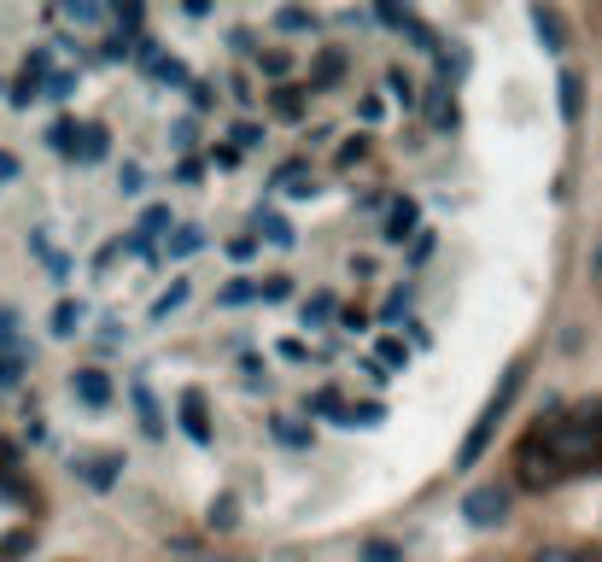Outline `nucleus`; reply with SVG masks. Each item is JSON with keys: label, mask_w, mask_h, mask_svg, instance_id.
<instances>
[{"label": "nucleus", "mask_w": 602, "mask_h": 562, "mask_svg": "<svg viewBox=\"0 0 602 562\" xmlns=\"http://www.w3.org/2000/svg\"><path fill=\"white\" fill-rule=\"evenodd\" d=\"M532 439H539V451L556 469H597L602 463V404H579V411L544 422Z\"/></svg>", "instance_id": "f257e3e1"}, {"label": "nucleus", "mask_w": 602, "mask_h": 562, "mask_svg": "<svg viewBox=\"0 0 602 562\" xmlns=\"http://www.w3.org/2000/svg\"><path fill=\"white\" fill-rule=\"evenodd\" d=\"M416 229H421V206L409 194H392L386 199V217H381V241L386 246H404V241H416Z\"/></svg>", "instance_id": "f03ea898"}, {"label": "nucleus", "mask_w": 602, "mask_h": 562, "mask_svg": "<svg viewBox=\"0 0 602 562\" xmlns=\"http://www.w3.org/2000/svg\"><path fill=\"white\" fill-rule=\"evenodd\" d=\"M374 19H381L386 30H398L404 42H416L421 54H439V36H433V30H427V24L416 19V12H404V7H374Z\"/></svg>", "instance_id": "7ed1b4c3"}, {"label": "nucleus", "mask_w": 602, "mask_h": 562, "mask_svg": "<svg viewBox=\"0 0 602 562\" xmlns=\"http://www.w3.org/2000/svg\"><path fill=\"white\" fill-rule=\"evenodd\" d=\"M514 469H521V486H526V492H544L549 481H562V469L539 451V439H526V446L514 451Z\"/></svg>", "instance_id": "20e7f679"}, {"label": "nucleus", "mask_w": 602, "mask_h": 562, "mask_svg": "<svg viewBox=\"0 0 602 562\" xmlns=\"http://www.w3.org/2000/svg\"><path fill=\"white\" fill-rule=\"evenodd\" d=\"M503 509H509V492H503V486H474L468 498H462V516H468L474 527L503 521Z\"/></svg>", "instance_id": "39448f33"}, {"label": "nucleus", "mask_w": 602, "mask_h": 562, "mask_svg": "<svg viewBox=\"0 0 602 562\" xmlns=\"http://www.w3.org/2000/svg\"><path fill=\"white\" fill-rule=\"evenodd\" d=\"M77 481L82 486H94V492H112L117 486V469H124V457H112V451H100V457H77Z\"/></svg>", "instance_id": "423d86ee"}, {"label": "nucleus", "mask_w": 602, "mask_h": 562, "mask_svg": "<svg viewBox=\"0 0 602 562\" xmlns=\"http://www.w3.org/2000/svg\"><path fill=\"white\" fill-rule=\"evenodd\" d=\"M176 411H182V428L194 446H211V416H205V393L199 387H187V393L176 399Z\"/></svg>", "instance_id": "0eeeda50"}, {"label": "nucleus", "mask_w": 602, "mask_h": 562, "mask_svg": "<svg viewBox=\"0 0 602 562\" xmlns=\"http://www.w3.org/2000/svg\"><path fill=\"white\" fill-rule=\"evenodd\" d=\"M275 194H287V199H311L316 194V176H311V164H304V159H287L281 170H275Z\"/></svg>", "instance_id": "6e6552de"}, {"label": "nucleus", "mask_w": 602, "mask_h": 562, "mask_svg": "<svg viewBox=\"0 0 602 562\" xmlns=\"http://www.w3.org/2000/svg\"><path fill=\"white\" fill-rule=\"evenodd\" d=\"M526 24H532V36H539L549 54H562L567 47V24H562V12H549V7H532L526 12Z\"/></svg>", "instance_id": "1a4fd4ad"}, {"label": "nucleus", "mask_w": 602, "mask_h": 562, "mask_svg": "<svg viewBox=\"0 0 602 562\" xmlns=\"http://www.w3.org/2000/svg\"><path fill=\"white\" fill-rule=\"evenodd\" d=\"M416 106L427 112V124H433V129H456V100H451V89H439V82H433V89L416 100Z\"/></svg>", "instance_id": "9d476101"}, {"label": "nucleus", "mask_w": 602, "mask_h": 562, "mask_svg": "<svg viewBox=\"0 0 602 562\" xmlns=\"http://www.w3.org/2000/svg\"><path fill=\"white\" fill-rule=\"evenodd\" d=\"M205 246H211V234H205L199 223H176V229L164 234V252H170V259H194V252H205Z\"/></svg>", "instance_id": "9b49d317"}, {"label": "nucleus", "mask_w": 602, "mask_h": 562, "mask_svg": "<svg viewBox=\"0 0 602 562\" xmlns=\"http://www.w3.org/2000/svg\"><path fill=\"white\" fill-rule=\"evenodd\" d=\"M77 399L89 404V411H106V404H112V381H106V369H77Z\"/></svg>", "instance_id": "f8f14e48"}, {"label": "nucleus", "mask_w": 602, "mask_h": 562, "mask_svg": "<svg viewBox=\"0 0 602 562\" xmlns=\"http://www.w3.org/2000/svg\"><path fill=\"white\" fill-rule=\"evenodd\" d=\"M129 404H135V416H141V434H152V439H159V434H164V411L152 404L147 381H129Z\"/></svg>", "instance_id": "ddd939ff"}, {"label": "nucleus", "mask_w": 602, "mask_h": 562, "mask_svg": "<svg viewBox=\"0 0 602 562\" xmlns=\"http://www.w3.org/2000/svg\"><path fill=\"white\" fill-rule=\"evenodd\" d=\"M339 77H346V54H339V47H322L316 65H311V94L316 89H334Z\"/></svg>", "instance_id": "4468645a"}, {"label": "nucleus", "mask_w": 602, "mask_h": 562, "mask_svg": "<svg viewBox=\"0 0 602 562\" xmlns=\"http://www.w3.org/2000/svg\"><path fill=\"white\" fill-rule=\"evenodd\" d=\"M299 317H304V329H328V322L339 317V299L328 294V287H322V294H311L299 305Z\"/></svg>", "instance_id": "2eb2a0df"}, {"label": "nucleus", "mask_w": 602, "mask_h": 562, "mask_svg": "<svg viewBox=\"0 0 602 562\" xmlns=\"http://www.w3.org/2000/svg\"><path fill=\"white\" fill-rule=\"evenodd\" d=\"M82 322H89V305H82V299H59V305H54V334H59V340L82 334Z\"/></svg>", "instance_id": "dca6fc26"}, {"label": "nucleus", "mask_w": 602, "mask_h": 562, "mask_svg": "<svg viewBox=\"0 0 602 562\" xmlns=\"http://www.w3.org/2000/svg\"><path fill=\"white\" fill-rule=\"evenodd\" d=\"M187 294H194V287H187V276H176V282H170V287H164V294H159V299H152V311H147V317H152V322H164V317H176V311H182V305H187Z\"/></svg>", "instance_id": "f3484780"}, {"label": "nucleus", "mask_w": 602, "mask_h": 562, "mask_svg": "<svg viewBox=\"0 0 602 562\" xmlns=\"http://www.w3.org/2000/svg\"><path fill=\"white\" fill-rule=\"evenodd\" d=\"M386 94L398 100L404 112H416V100H421V94H416V77H409L404 65H386Z\"/></svg>", "instance_id": "a211bd4d"}, {"label": "nucleus", "mask_w": 602, "mask_h": 562, "mask_svg": "<svg viewBox=\"0 0 602 562\" xmlns=\"http://www.w3.org/2000/svg\"><path fill=\"white\" fill-rule=\"evenodd\" d=\"M269 24L281 30V36H311V30H316V12H304V7H281Z\"/></svg>", "instance_id": "6ab92c4d"}, {"label": "nucleus", "mask_w": 602, "mask_h": 562, "mask_svg": "<svg viewBox=\"0 0 602 562\" xmlns=\"http://www.w3.org/2000/svg\"><path fill=\"white\" fill-rule=\"evenodd\" d=\"M304 411H311V416H328V422H339V416H346V399H339V387H316V393L304 399Z\"/></svg>", "instance_id": "aec40b11"}, {"label": "nucleus", "mask_w": 602, "mask_h": 562, "mask_svg": "<svg viewBox=\"0 0 602 562\" xmlns=\"http://www.w3.org/2000/svg\"><path fill=\"white\" fill-rule=\"evenodd\" d=\"M386 416L381 399H363V404H346V416H339V428H374V422Z\"/></svg>", "instance_id": "412c9836"}, {"label": "nucleus", "mask_w": 602, "mask_h": 562, "mask_svg": "<svg viewBox=\"0 0 602 562\" xmlns=\"http://www.w3.org/2000/svg\"><path fill=\"white\" fill-rule=\"evenodd\" d=\"M77 141H82V124H71V117H59V124L47 129V147L65 152V159H77Z\"/></svg>", "instance_id": "4be33fe9"}, {"label": "nucleus", "mask_w": 602, "mask_h": 562, "mask_svg": "<svg viewBox=\"0 0 602 562\" xmlns=\"http://www.w3.org/2000/svg\"><path fill=\"white\" fill-rule=\"evenodd\" d=\"M252 299H257V282H252V276H234V282L217 294V305H222V311H240V305H252Z\"/></svg>", "instance_id": "5701e85b"}, {"label": "nucleus", "mask_w": 602, "mask_h": 562, "mask_svg": "<svg viewBox=\"0 0 602 562\" xmlns=\"http://www.w3.org/2000/svg\"><path fill=\"white\" fill-rule=\"evenodd\" d=\"M170 147H176V152H194L199 147V117H170Z\"/></svg>", "instance_id": "b1692460"}, {"label": "nucleus", "mask_w": 602, "mask_h": 562, "mask_svg": "<svg viewBox=\"0 0 602 562\" xmlns=\"http://www.w3.org/2000/svg\"><path fill=\"white\" fill-rule=\"evenodd\" d=\"M257 229H264L269 246H292V223H287L281 211H257Z\"/></svg>", "instance_id": "393cba45"}, {"label": "nucleus", "mask_w": 602, "mask_h": 562, "mask_svg": "<svg viewBox=\"0 0 602 562\" xmlns=\"http://www.w3.org/2000/svg\"><path fill=\"white\" fill-rule=\"evenodd\" d=\"M257 71H264L269 82H287L292 77V54L287 47H269V54H257Z\"/></svg>", "instance_id": "a878e982"}, {"label": "nucleus", "mask_w": 602, "mask_h": 562, "mask_svg": "<svg viewBox=\"0 0 602 562\" xmlns=\"http://www.w3.org/2000/svg\"><path fill=\"white\" fill-rule=\"evenodd\" d=\"M275 117H281V124H299L304 117V89H275Z\"/></svg>", "instance_id": "bb28decb"}, {"label": "nucleus", "mask_w": 602, "mask_h": 562, "mask_svg": "<svg viewBox=\"0 0 602 562\" xmlns=\"http://www.w3.org/2000/svg\"><path fill=\"white\" fill-rule=\"evenodd\" d=\"M264 141H269V135H264V124H252V117L229 129V147H234V152H252V147H264Z\"/></svg>", "instance_id": "cd10ccee"}, {"label": "nucleus", "mask_w": 602, "mask_h": 562, "mask_svg": "<svg viewBox=\"0 0 602 562\" xmlns=\"http://www.w3.org/2000/svg\"><path fill=\"white\" fill-rule=\"evenodd\" d=\"M117 187H124V194H147V164L124 159V164H117Z\"/></svg>", "instance_id": "c85d7f7f"}, {"label": "nucleus", "mask_w": 602, "mask_h": 562, "mask_svg": "<svg viewBox=\"0 0 602 562\" xmlns=\"http://www.w3.org/2000/svg\"><path fill=\"white\" fill-rule=\"evenodd\" d=\"M374 364H381V369H409V346H404L398 334H386V340H381V357H374Z\"/></svg>", "instance_id": "c756f323"}, {"label": "nucleus", "mask_w": 602, "mask_h": 562, "mask_svg": "<svg viewBox=\"0 0 602 562\" xmlns=\"http://www.w3.org/2000/svg\"><path fill=\"white\" fill-rule=\"evenodd\" d=\"M269 434L281 439V446H311V428H304V422H292V416H275Z\"/></svg>", "instance_id": "7c9ffc66"}, {"label": "nucleus", "mask_w": 602, "mask_h": 562, "mask_svg": "<svg viewBox=\"0 0 602 562\" xmlns=\"http://www.w3.org/2000/svg\"><path fill=\"white\" fill-rule=\"evenodd\" d=\"M187 100H194V112H211L217 106V82L211 77H194V82H187Z\"/></svg>", "instance_id": "2f4dec72"}, {"label": "nucleus", "mask_w": 602, "mask_h": 562, "mask_svg": "<svg viewBox=\"0 0 602 562\" xmlns=\"http://www.w3.org/2000/svg\"><path fill=\"white\" fill-rule=\"evenodd\" d=\"M152 77H159L164 89H187V82H194V77H187V65H182V59H159V71H152Z\"/></svg>", "instance_id": "473e14b6"}, {"label": "nucleus", "mask_w": 602, "mask_h": 562, "mask_svg": "<svg viewBox=\"0 0 602 562\" xmlns=\"http://www.w3.org/2000/svg\"><path fill=\"white\" fill-rule=\"evenodd\" d=\"M556 94H562V117H579V77L574 71H562Z\"/></svg>", "instance_id": "72a5a7b5"}, {"label": "nucleus", "mask_w": 602, "mask_h": 562, "mask_svg": "<svg viewBox=\"0 0 602 562\" xmlns=\"http://www.w3.org/2000/svg\"><path fill=\"white\" fill-rule=\"evenodd\" d=\"M159 229H176V217H170V206H147V211H141V234L152 241Z\"/></svg>", "instance_id": "f704fd0d"}, {"label": "nucleus", "mask_w": 602, "mask_h": 562, "mask_svg": "<svg viewBox=\"0 0 602 562\" xmlns=\"http://www.w3.org/2000/svg\"><path fill=\"white\" fill-rule=\"evenodd\" d=\"M42 94H47V100H71V94H77V77H71V71H54V77L42 82Z\"/></svg>", "instance_id": "c9c22d12"}, {"label": "nucleus", "mask_w": 602, "mask_h": 562, "mask_svg": "<svg viewBox=\"0 0 602 562\" xmlns=\"http://www.w3.org/2000/svg\"><path fill=\"white\" fill-rule=\"evenodd\" d=\"M59 19H65V24H82V30H94V24H106V12H100V7H65Z\"/></svg>", "instance_id": "e433bc0d"}, {"label": "nucleus", "mask_w": 602, "mask_h": 562, "mask_svg": "<svg viewBox=\"0 0 602 562\" xmlns=\"http://www.w3.org/2000/svg\"><path fill=\"white\" fill-rule=\"evenodd\" d=\"M257 299L281 305V299H292V282H287V276H269V282H257Z\"/></svg>", "instance_id": "4c0bfd02"}, {"label": "nucleus", "mask_w": 602, "mask_h": 562, "mask_svg": "<svg viewBox=\"0 0 602 562\" xmlns=\"http://www.w3.org/2000/svg\"><path fill=\"white\" fill-rule=\"evenodd\" d=\"M381 117H386V100H381V94H363V100H357V124H381Z\"/></svg>", "instance_id": "58836bf2"}, {"label": "nucleus", "mask_w": 602, "mask_h": 562, "mask_svg": "<svg viewBox=\"0 0 602 562\" xmlns=\"http://www.w3.org/2000/svg\"><path fill=\"white\" fill-rule=\"evenodd\" d=\"M363 562H404V551H398V544H386V539H369L363 544Z\"/></svg>", "instance_id": "ea45409f"}, {"label": "nucleus", "mask_w": 602, "mask_h": 562, "mask_svg": "<svg viewBox=\"0 0 602 562\" xmlns=\"http://www.w3.org/2000/svg\"><path fill=\"white\" fill-rule=\"evenodd\" d=\"M257 246H264L257 234H234V241H229V259H234V264H246V259H257Z\"/></svg>", "instance_id": "a19ab883"}, {"label": "nucleus", "mask_w": 602, "mask_h": 562, "mask_svg": "<svg viewBox=\"0 0 602 562\" xmlns=\"http://www.w3.org/2000/svg\"><path fill=\"white\" fill-rule=\"evenodd\" d=\"M30 100H42V82L36 77H19V82H12V106H30Z\"/></svg>", "instance_id": "79ce46f5"}, {"label": "nucleus", "mask_w": 602, "mask_h": 562, "mask_svg": "<svg viewBox=\"0 0 602 562\" xmlns=\"http://www.w3.org/2000/svg\"><path fill=\"white\" fill-rule=\"evenodd\" d=\"M334 322H339L346 334H363V329H369V311H363V305H351V311H339Z\"/></svg>", "instance_id": "37998d69"}, {"label": "nucleus", "mask_w": 602, "mask_h": 562, "mask_svg": "<svg viewBox=\"0 0 602 562\" xmlns=\"http://www.w3.org/2000/svg\"><path fill=\"white\" fill-rule=\"evenodd\" d=\"M211 527H234V498H229V492L211 498Z\"/></svg>", "instance_id": "c03bdc74"}, {"label": "nucleus", "mask_w": 602, "mask_h": 562, "mask_svg": "<svg viewBox=\"0 0 602 562\" xmlns=\"http://www.w3.org/2000/svg\"><path fill=\"white\" fill-rule=\"evenodd\" d=\"M427 252H433V229H416V241H409V264H421Z\"/></svg>", "instance_id": "a18cd8bd"}, {"label": "nucleus", "mask_w": 602, "mask_h": 562, "mask_svg": "<svg viewBox=\"0 0 602 562\" xmlns=\"http://www.w3.org/2000/svg\"><path fill=\"white\" fill-rule=\"evenodd\" d=\"M287 357V364H304V357H311V346H304V340H281V346H275Z\"/></svg>", "instance_id": "49530a36"}, {"label": "nucleus", "mask_w": 602, "mask_h": 562, "mask_svg": "<svg viewBox=\"0 0 602 562\" xmlns=\"http://www.w3.org/2000/svg\"><path fill=\"white\" fill-rule=\"evenodd\" d=\"M229 94L240 100V106H252V100H257V94H252V77H229Z\"/></svg>", "instance_id": "de8ad7c7"}, {"label": "nucleus", "mask_w": 602, "mask_h": 562, "mask_svg": "<svg viewBox=\"0 0 602 562\" xmlns=\"http://www.w3.org/2000/svg\"><path fill=\"white\" fill-rule=\"evenodd\" d=\"M117 329H124V322H112V317L100 322V346H106V352H112V346H124V334H117Z\"/></svg>", "instance_id": "09e8293b"}, {"label": "nucleus", "mask_w": 602, "mask_h": 562, "mask_svg": "<svg viewBox=\"0 0 602 562\" xmlns=\"http://www.w3.org/2000/svg\"><path fill=\"white\" fill-rule=\"evenodd\" d=\"M404 311H409V294H404V287H398V294H392V299H386V311H381V317H386V322H398Z\"/></svg>", "instance_id": "8fccbe9b"}, {"label": "nucleus", "mask_w": 602, "mask_h": 562, "mask_svg": "<svg viewBox=\"0 0 602 562\" xmlns=\"http://www.w3.org/2000/svg\"><path fill=\"white\" fill-rule=\"evenodd\" d=\"M211 164H217V170H234L240 152H234V147H211Z\"/></svg>", "instance_id": "3c124183"}, {"label": "nucleus", "mask_w": 602, "mask_h": 562, "mask_svg": "<svg viewBox=\"0 0 602 562\" xmlns=\"http://www.w3.org/2000/svg\"><path fill=\"white\" fill-rule=\"evenodd\" d=\"M240 375H246V381H257V375H264V357L246 352V357H240Z\"/></svg>", "instance_id": "603ef678"}, {"label": "nucleus", "mask_w": 602, "mask_h": 562, "mask_svg": "<svg viewBox=\"0 0 602 562\" xmlns=\"http://www.w3.org/2000/svg\"><path fill=\"white\" fill-rule=\"evenodd\" d=\"M176 182H182V187H194V182H199V164H194V159H182V164H176Z\"/></svg>", "instance_id": "864d4df0"}, {"label": "nucleus", "mask_w": 602, "mask_h": 562, "mask_svg": "<svg viewBox=\"0 0 602 562\" xmlns=\"http://www.w3.org/2000/svg\"><path fill=\"white\" fill-rule=\"evenodd\" d=\"M532 562H584V557H574V551H556V544H549V551H539Z\"/></svg>", "instance_id": "5fc2aeb1"}, {"label": "nucleus", "mask_w": 602, "mask_h": 562, "mask_svg": "<svg viewBox=\"0 0 602 562\" xmlns=\"http://www.w3.org/2000/svg\"><path fill=\"white\" fill-rule=\"evenodd\" d=\"M0 182H19V159L12 152H0Z\"/></svg>", "instance_id": "6e6d98bb"}, {"label": "nucleus", "mask_w": 602, "mask_h": 562, "mask_svg": "<svg viewBox=\"0 0 602 562\" xmlns=\"http://www.w3.org/2000/svg\"><path fill=\"white\" fill-rule=\"evenodd\" d=\"M12 329H19V317H12V311H0V346H12Z\"/></svg>", "instance_id": "4d7b16f0"}, {"label": "nucleus", "mask_w": 602, "mask_h": 562, "mask_svg": "<svg viewBox=\"0 0 602 562\" xmlns=\"http://www.w3.org/2000/svg\"><path fill=\"white\" fill-rule=\"evenodd\" d=\"M19 381V364H12V357H0V387H12Z\"/></svg>", "instance_id": "13d9d810"}, {"label": "nucleus", "mask_w": 602, "mask_h": 562, "mask_svg": "<svg viewBox=\"0 0 602 562\" xmlns=\"http://www.w3.org/2000/svg\"><path fill=\"white\" fill-rule=\"evenodd\" d=\"M0 89H7V82H0Z\"/></svg>", "instance_id": "bf43d9fd"}]
</instances>
